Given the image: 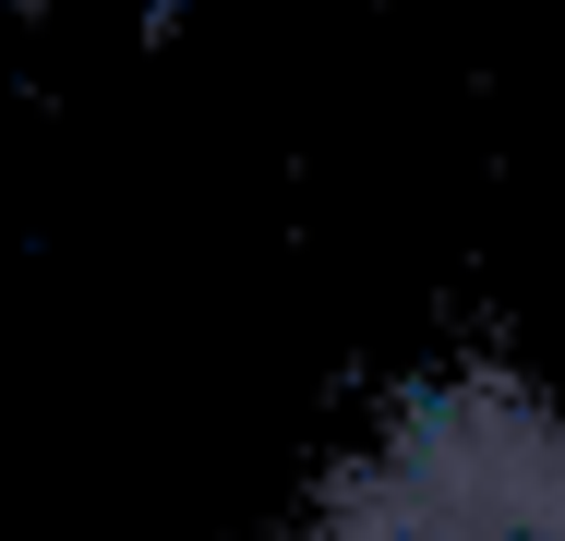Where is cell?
Wrapping results in <instances>:
<instances>
[{
	"label": "cell",
	"mask_w": 565,
	"mask_h": 541,
	"mask_svg": "<svg viewBox=\"0 0 565 541\" xmlns=\"http://www.w3.org/2000/svg\"><path fill=\"white\" fill-rule=\"evenodd\" d=\"M301 541H565V385L505 361L409 385L326 469Z\"/></svg>",
	"instance_id": "6da1fadb"
}]
</instances>
